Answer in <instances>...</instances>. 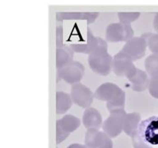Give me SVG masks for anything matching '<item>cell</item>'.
Returning <instances> with one entry per match:
<instances>
[{
  "label": "cell",
  "mask_w": 158,
  "mask_h": 148,
  "mask_svg": "<svg viewBox=\"0 0 158 148\" xmlns=\"http://www.w3.org/2000/svg\"><path fill=\"white\" fill-rule=\"evenodd\" d=\"M94 98L106 101V107L110 112L125 110V92L116 84L111 82L102 84L95 91Z\"/></svg>",
  "instance_id": "obj_1"
},
{
  "label": "cell",
  "mask_w": 158,
  "mask_h": 148,
  "mask_svg": "<svg viewBox=\"0 0 158 148\" xmlns=\"http://www.w3.org/2000/svg\"><path fill=\"white\" fill-rule=\"evenodd\" d=\"M125 110H113L110 112L109 116L102 124L104 133H106L110 137H116L122 132L124 121L126 116Z\"/></svg>",
  "instance_id": "obj_6"
},
{
  "label": "cell",
  "mask_w": 158,
  "mask_h": 148,
  "mask_svg": "<svg viewBox=\"0 0 158 148\" xmlns=\"http://www.w3.org/2000/svg\"><path fill=\"white\" fill-rule=\"evenodd\" d=\"M73 104L71 95L63 91H57L56 93V112L57 115H62L71 109Z\"/></svg>",
  "instance_id": "obj_18"
},
{
  "label": "cell",
  "mask_w": 158,
  "mask_h": 148,
  "mask_svg": "<svg viewBox=\"0 0 158 148\" xmlns=\"http://www.w3.org/2000/svg\"><path fill=\"white\" fill-rule=\"evenodd\" d=\"M128 80L132 85L133 91L141 92L145 91L146 89H148L150 79L148 73L143 70L138 68L136 73L134 76H130V78H128Z\"/></svg>",
  "instance_id": "obj_14"
},
{
  "label": "cell",
  "mask_w": 158,
  "mask_h": 148,
  "mask_svg": "<svg viewBox=\"0 0 158 148\" xmlns=\"http://www.w3.org/2000/svg\"><path fill=\"white\" fill-rule=\"evenodd\" d=\"M132 142L133 146L135 148H152V146L148 145V144L145 143L143 141H142L141 138L139 137V136L138 135V133L136 132L135 134H133L132 136Z\"/></svg>",
  "instance_id": "obj_23"
},
{
  "label": "cell",
  "mask_w": 158,
  "mask_h": 148,
  "mask_svg": "<svg viewBox=\"0 0 158 148\" xmlns=\"http://www.w3.org/2000/svg\"><path fill=\"white\" fill-rule=\"evenodd\" d=\"M134 37V30L131 24L123 23H111L106 27V39L109 42H127Z\"/></svg>",
  "instance_id": "obj_5"
},
{
  "label": "cell",
  "mask_w": 158,
  "mask_h": 148,
  "mask_svg": "<svg viewBox=\"0 0 158 148\" xmlns=\"http://www.w3.org/2000/svg\"><path fill=\"white\" fill-rule=\"evenodd\" d=\"M85 74V67L82 63L77 61H72L71 63L61 69H57V81L62 79L66 83H79L82 80Z\"/></svg>",
  "instance_id": "obj_7"
},
{
  "label": "cell",
  "mask_w": 158,
  "mask_h": 148,
  "mask_svg": "<svg viewBox=\"0 0 158 148\" xmlns=\"http://www.w3.org/2000/svg\"><path fill=\"white\" fill-rule=\"evenodd\" d=\"M107 45L100 46L88 58V62L93 72L102 76H107L112 70L113 58L107 52Z\"/></svg>",
  "instance_id": "obj_2"
},
{
  "label": "cell",
  "mask_w": 158,
  "mask_h": 148,
  "mask_svg": "<svg viewBox=\"0 0 158 148\" xmlns=\"http://www.w3.org/2000/svg\"><path fill=\"white\" fill-rule=\"evenodd\" d=\"M80 125V120L74 115H65L62 119L57 121V128H59L65 133L69 134L76 131Z\"/></svg>",
  "instance_id": "obj_16"
},
{
  "label": "cell",
  "mask_w": 158,
  "mask_h": 148,
  "mask_svg": "<svg viewBox=\"0 0 158 148\" xmlns=\"http://www.w3.org/2000/svg\"><path fill=\"white\" fill-rule=\"evenodd\" d=\"M98 12H58L57 19L62 20H87L88 24H91L96 20Z\"/></svg>",
  "instance_id": "obj_15"
},
{
  "label": "cell",
  "mask_w": 158,
  "mask_h": 148,
  "mask_svg": "<svg viewBox=\"0 0 158 148\" xmlns=\"http://www.w3.org/2000/svg\"><path fill=\"white\" fill-rule=\"evenodd\" d=\"M85 146L88 148H113V143L106 133L89 129L85 134Z\"/></svg>",
  "instance_id": "obj_9"
},
{
  "label": "cell",
  "mask_w": 158,
  "mask_h": 148,
  "mask_svg": "<svg viewBox=\"0 0 158 148\" xmlns=\"http://www.w3.org/2000/svg\"><path fill=\"white\" fill-rule=\"evenodd\" d=\"M148 91L152 97L158 99V76H152L150 78Z\"/></svg>",
  "instance_id": "obj_22"
},
{
  "label": "cell",
  "mask_w": 158,
  "mask_h": 148,
  "mask_svg": "<svg viewBox=\"0 0 158 148\" xmlns=\"http://www.w3.org/2000/svg\"><path fill=\"white\" fill-rule=\"evenodd\" d=\"M107 45L106 41L103 39L94 36L92 31L89 28L87 29V41L83 44H71L70 47L74 52L81 53V54H88L89 55L91 53L99 48L100 46Z\"/></svg>",
  "instance_id": "obj_11"
},
{
  "label": "cell",
  "mask_w": 158,
  "mask_h": 148,
  "mask_svg": "<svg viewBox=\"0 0 158 148\" xmlns=\"http://www.w3.org/2000/svg\"><path fill=\"white\" fill-rule=\"evenodd\" d=\"M74 51L71 50L70 46L63 45L57 48L56 50V67L57 69H61L71 63L73 60Z\"/></svg>",
  "instance_id": "obj_13"
},
{
  "label": "cell",
  "mask_w": 158,
  "mask_h": 148,
  "mask_svg": "<svg viewBox=\"0 0 158 148\" xmlns=\"http://www.w3.org/2000/svg\"><path fill=\"white\" fill-rule=\"evenodd\" d=\"M63 45V27L62 26H58L56 31V46L59 48Z\"/></svg>",
  "instance_id": "obj_24"
},
{
  "label": "cell",
  "mask_w": 158,
  "mask_h": 148,
  "mask_svg": "<svg viewBox=\"0 0 158 148\" xmlns=\"http://www.w3.org/2000/svg\"><path fill=\"white\" fill-rule=\"evenodd\" d=\"M153 26L155 30L158 32V13H156L153 20Z\"/></svg>",
  "instance_id": "obj_25"
},
{
  "label": "cell",
  "mask_w": 158,
  "mask_h": 148,
  "mask_svg": "<svg viewBox=\"0 0 158 148\" xmlns=\"http://www.w3.org/2000/svg\"><path fill=\"white\" fill-rule=\"evenodd\" d=\"M67 148H88L85 145H81V144H71Z\"/></svg>",
  "instance_id": "obj_26"
},
{
  "label": "cell",
  "mask_w": 158,
  "mask_h": 148,
  "mask_svg": "<svg viewBox=\"0 0 158 148\" xmlns=\"http://www.w3.org/2000/svg\"><path fill=\"white\" fill-rule=\"evenodd\" d=\"M142 36L146 40L150 51L153 54H158V33H144Z\"/></svg>",
  "instance_id": "obj_20"
},
{
  "label": "cell",
  "mask_w": 158,
  "mask_h": 148,
  "mask_svg": "<svg viewBox=\"0 0 158 148\" xmlns=\"http://www.w3.org/2000/svg\"><path fill=\"white\" fill-rule=\"evenodd\" d=\"M83 124L85 127L89 129H98L101 128L102 120L98 110L95 108H88L84 113Z\"/></svg>",
  "instance_id": "obj_12"
},
{
  "label": "cell",
  "mask_w": 158,
  "mask_h": 148,
  "mask_svg": "<svg viewBox=\"0 0 158 148\" xmlns=\"http://www.w3.org/2000/svg\"><path fill=\"white\" fill-rule=\"evenodd\" d=\"M148 47V44L144 37L143 36H138V37H133L125 44L123 46L122 51L127 54L133 61H136L140 59L145 55L146 49Z\"/></svg>",
  "instance_id": "obj_10"
},
{
  "label": "cell",
  "mask_w": 158,
  "mask_h": 148,
  "mask_svg": "<svg viewBox=\"0 0 158 148\" xmlns=\"http://www.w3.org/2000/svg\"><path fill=\"white\" fill-rule=\"evenodd\" d=\"M133 62V59L127 54L120 50L113 57L112 71L116 76L130 78L136 73L138 69Z\"/></svg>",
  "instance_id": "obj_4"
},
{
  "label": "cell",
  "mask_w": 158,
  "mask_h": 148,
  "mask_svg": "<svg viewBox=\"0 0 158 148\" xmlns=\"http://www.w3.org/2000/svg\"><path fill=\"white\" fill-rule=\"evenodd\" d=\"M140 122H141L140 114L136 112L127 114L124 121L123 130L127 135L131 137L138 131V128Z\"/></svg>",
  "instance_id": "obj_17"
},
{
  "label": "cell",
  "mask_w": 158,
  "mask_h": 148,
  "mask_svg": "<svg viewBox=\"0 0 158 148\" xmlns=\"http://www.w3.org/2000/svg\"><path fill=\"white\" fill-rule=\"evenodd\" d=\"M138 135L145 143L150 146L158 145V117L152 116L140 122Z\"/></svg>",
  "instance_id": "obj_3"
},
{
  "label": "cell",
  "mask_w": 158,
  "mask_h": 148,
  "mask_svg": "<svg viewBox=\"0 0 158 148\" xmlns=\"http://www.w3.org/2000/svg\"><path fill=\"white\" fill-rule=\"evenodd\" d=\"M71 96L74 104L88 109L92 105L94 94L89 87L79 82L71 86Z\"/></svg>",
  "instance_id": "obj_8"
},
{
  "label": "cell",
  "mask_w": 158,
  "mask_h": 148,
  "mask_svg": "<svg viewBox=\"0 0 158 148\" xmlns=\"http://www.w3.org/2000/svg\"><path fill=\"white\" fill-rule=\"evenodd\" d=\"M144 67L148 76H158V54L149 55L144 62Z\"/></svg>",
  "instance_id": "obj_19"
},
{
  "label": "cell",
  "mask_w": 158,
  "mask_h": 148,
  "mask_svg": "<svg viewBox=\"0 0 158 148\" xmlns=\"http://www.w3.org/2000/svg\"><path fill=\"white\" fill-rule=\"evenodd\" d=\"M118 18L120 23L123 24H130L131 22H135L140 16V12H119Z\"/></svg>",
  "instance_id": "obj_21"
}]
</instances>
